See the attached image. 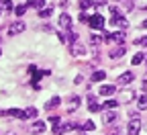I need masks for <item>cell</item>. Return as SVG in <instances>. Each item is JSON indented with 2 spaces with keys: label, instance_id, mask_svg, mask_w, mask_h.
<instances>
[{
  "label": "cell",
  "instance_id": "cell-2",
  "mask_svg": "<svg viewBox=\"0 0 147 135\" xmlns=\"http://www.w3.org/2000/svg\"><path fill=\"white\" fill-rule=\"evenodd\" d=\"M104 41H106V43H113V41L123 43V41H125V33H123V31H117V33H106V35H104Z\"/></svg>",
  "mask_w": 147,
  "mask_h": 135
},
{
  "label": "cell",
  "instance_id": "cell-27",
  "mask_svg": "<svg viewBox=\"0 0 147 135\" xmlns=\"http://www.w3.org/2000/svg\"><path fill=\"white\" fill-rule=\"evenodd\" d=\"M80 6H82V10L90 8V6H92V0H80Z\"/></svg>",
  "mask_w": 147,
  "mask_h": 135
},
{
  "label": "cell",
  "instance_id": "cell-20",
  "mask_svg": "<svg viewBox=\"0 0 147 135\" xmlns=\"http://www.w3.org/2000/svg\"><path fill=\"white\" fill-rule=\"evenodd\" d=\"M117 107H119V100H106L102 104V109H117Z\"/></svg>",
  "mask_w": 147,
  "mask_h": 135
},
{
  "label": "cell",
  "instance_id": "cell-17",
  "mask_svg": "<svg viewBox=\"0 0 147 135\" xmlns=\"http://www.w3.org/2000/svg\"><path fill=\"white\" fill-rule=\"evenodd\" d=\"M25 117H27V119H35V117H37V109L29 107V109L25 111Z\"/></svg>",
  "mask_w": 147,
  "mask_h": 135
},
{
  "label": "cell",
  "instance_id": "cell-5",
  "mask_svg": "<svg viewBox=\"0 0 147 135\" xmlns=\"http://www.w3.org/2000/svg\"><path fill=\"white\" fill-rule=\"evenodd\" d=\"M59 27L65 31H71V16L69 14H59Z\"/></svg>",
  "mask_w": 147,
  "mask_h": 135
},
{
  "label": "cell",
  "instance_id": "cell-33",
  "mask_svg": "<svg viewBox=\"0 0 147 135\" xmlns=\"http://www.w3.org/2000/svg\"><path fill=\"white\" fill-rule=\"evenodd\" d=\"M2 8H4V6H2V4H0V16H2Z\"/></svg>",
  "mask_w": 147,
  "mask_h": 135
},
{
  "label": "cell",
  "instance_id": "cell-22",
  "mask_svg": "<svg viewBox=\"0 0 147 135\" xmlns=\"http://www.w3.org/2000/svg\"><path fill=\"white\" fill-rule=\"evenodd\" d=\"M51 12H53V8H43V10H39V16L47 18V16H51Z\"/></svg>",
  "mask_w": 147,
  "mask_h": 135
},
{
  "label": "cell",
  "instance_id": "cell-10",
  "mask_svg": "<svg viewBox=\"0 0 147 135\" xmlns=\"http://www.w3.org/2000/svg\"><path fill=\"white\" fill-rule=\"evenodd\" d=\"M67 107H69V113H71V111H76V109L80 107V96H69Z\"/></svg>",
  "mask_w": 147,
  "mask_h": 135
},
{
  "label": "cell",
  "instance_id": "cell-11",
  "mask_svg": "<svg viewBox=\"0 0 147 135\" xmlns=\"http://www.w3.org/2000/svg\"><path fill=\"white\" fill-rule=\"evenodd\" d=\"M133 96H135V92H131V90H125V92L119 96V100H121V102H131V100H133Z\"/></svg>",
  "mask_w": 147,
  "mask_h": 135
},
{
  "label": "cell",
  "instance_id": "cell-12",
  "mask_svg": "<svg viewBox=\"0 0 147 135\" xmlns=\"http://www.w3.org/2000/svg\"><path fill=\"white\" fill-rule=\"evenodd\" d=\"M45 131V123L43 121H35L33 127H31V133H43Z\"/></svg>",
  "mask_w": 147,
  "mask_h": 135
},
{
  "label": "cell",
  "instance_id": "cell-18",
  "mask_svg": "<svg viewBox=\"0 0 147 135\" xmlns=\"http://www.w3.org/2000/svg\"><path fill=\"white\" fill-rule=\"evenodd\" d=\"M137 104H139L141 111H145V109H147V96H139V98H137Z\"/></svg>",
  "mask_w": 147,
  "mask_h": 135
},
{
  "label": "cell",
  "instance_id": "cell-21",
  "mask_svg": "<svg viewBox=\"0 0 147 135\" xmlns=\"http://www.w3.org/2000/svg\"><path fill=\"white\" fill-rule=\"evenodd\" d=\"M43 4H45V0H31V6H33V8H37V10L43 8Z\"/></svg>",
  "mask_w": 147,
  "mask_h": 135
},
{
  "label": "cell",
  "instance_id": "cell-8",
  "mask_svg": "<svg viewBox=\"0 0 147 135\" xmlns=\"http://www.w3.org/2000/svg\"><path fill=\"white\" fill-rule=\"evenodd\" d=\"M23 31H25V23L18 21V23H12V25H10L8 35H18V33H23Z\"/></svg>",
  "mask_w": 147,
  "mask_h": 135
},
{
  "label": "cell",
  "instance_id": "cell-14",
  "mask_svg": "<svg viewBox=\"0 0 147 135\" xmlns=\"http://www.w3.org/2000/svg\"><path fill=\"white\" fill-rule=\"evenodd\" d=\"M125 47H117V49H113V51H110V57H115V60H117V57H123L125 55Z\"/></svg>",
  "mask_w": 147,
  "mask_h": 135
},
{
  "label": "cell",
  "instance_id": "cell-24",
  "mask_svg": "<svg viewBox=\"0 0 147 135\" xmlns=\"http://www.w3.org/2000/svg\"><path fill=\"white\" fill-rule=\"evenodd\" d=\"M14 12H16L18 16H23V14L27 12V6H25V4H21V6H16V8H14Z\"/></svg>",
  "mask_w": 147,
  "mask_h": 135
},
{
  "label": "cell",
  "instance_id": "cell-31",
  "mask_svg": "<svg viewBox=\"0 0 147 135\" xmlns=\"http://www.w3.org/2000/svg\"><path fill=\"white\" fill-rule=\"evenodd\" d=\"M135 43H137V45H147V37H141V39H137Z\"/></svg>",
  "mask_w": 147,
  "mask_h": 135
},
{
  "label": "cell",
  "instance_id": "cell-35",
  "mask_svg": "<svg viewBox=\"0 0 147 135\" xmlns=\"http://www.w3.org/2000/svg\"><path fill=\"white\" fill-rule=\"evenodd\" d=\"M0 53H2V49H0Z\"/></svg>",
  "mask_w": 147,
  "mask_h": 135
},
{
  "label": "cell",
  "instance_id": "cell-9",
  "mask_svg": "<svg viewBox=\"0 0 147 135\" xmlns=\"http://www.w3.org/2000/svg\"><path fill=\"white\" fill-rule=\"evenodd\" d=\"M117 117H119V113H115V109H108V113L102 115V121L104 123H113V121H117Z\"/></svg>",
  "mask_w": 147,
  "mask_h": 135
},
{
  "label": "cell",
  "instance_id": "cell-26",
  "mask_svg": "<svg viewBox=\"0 0 147 135\" xmlns=\"http://www.w3.org/2000/svg\"><path fill=\"white\" fill-rule=\"evenodd\" d=\"M74 53H76V55H84V53H86V49H84L82 45H74Z\"/></svg>",
  "mask_w": 147,
  "mask_h": 135
},
{
  "label": "cell",
  "instance_id": "cell-29",
  "mask_svg": "<svg viewBox=\"0 0 147 135\" xmlns=\"http://www.w3.org/2000/svg\"><path fill=\"white\" fill-rule=\"evenodd\" d=\"M49 123L55 127V125H59V117H55V115H51V117H49Z\"/></svg>",
  "mask_w": 147,
  "mask_h": 135
},
{
  "label": "cell",
  "instance_id": "cell-1",
  "mask_svg": "<svg viewBox=\"0 0 147 135\" xmlns=\"http://www.w3.org/2000/svg\"><path fill=\"white\" fill-rule=\"evenodd\" d=\"M88 25L94 29V31L102 29V27H104V16H102V14H92V16L88 18Z\"/></svg>",
  "mask_w": 147,
  "mask_h": 135
},
{
  "label": "cell",
  "instance_id": "cell-25",
  "mask_svg": "<svg viewBox=\"0 0 147 135\" xmlns=\"http://www.w3.org/2000/svg\"><path fill=\"white\" fill-rule=\"evenodd\" d=\"M143 62V53H137V55H133V66H139Z\"/></svg>",
  "mask_w": 147,
  "mask_h": 135
},
{
  "label": "cell",
  "instance_id": "cell-7",
  "mask_svg": "<svg viewBox=\"0 0 147 135\" xmlns=\"http://www.w3.org/2000/svg\"><path fill=\"white\" fill-rule=\"evenodd\" d=\"M0 115H8V117H16V119H27L25 117V111H21V109H8V111L0 113Z\"/></svg>",
  "mask_w": 147,
  "mask_h": 135
},
{
  "label": "cell",
  "instance_id": "cell-23",
  "mask_svg": "<svg viewBox=\"0 0 147 135\" xmlns=\"http://www.w3.org/2000/svg\"><path fill=\"white\" fill-rule=\"evenodd\" d=\"M88 104H90V113H98V111H100V104H96L94 100H90Z\"/></svg>",
  "mask_w": 147,
  "mask_h": 135
},
{
  "label": "cell",
  "instance_id": "cell-28",
  "mask_svg": "<svg viewBox=\"0 0 147 135\" xmlns=\"http://www.w3.org/2000/svg\"><path fill=\"white\" fill-rule=\"evenodd\" d=\"M0 4L4 6V10H10V8H12V2H10V0H0Z\"/></svg>",
  "mask_w": 147,
  "mask_h": 135
},
{
  "label": "cell",
  "instance_id": "cell-15",
  "mask_svg": "<svg viewBox=\"0 0 147 135\" xmlns=\"http://www.w3.org/2000/svg\"><path fill=\"white\" fill-rule=\"evenodd\" d=\"M104 70H98V72H94L92 74V82H100V80H104Z\"/></svg>",
  "mask_w": 147,
  "mask_h": 135
},
{
  "label": "cell",
  "instance_id": "cell-19",
  "mask_svg": "<svg viewBox=\"0 0 147 135\" xmlns=\"http://www.w3.org/2000/svg\"><path fill=\"white\" fill-rule=\"evenodd\" d=\"M90 43H92V45H100V43H104V37L94 35V37H90Z\"/></svg>",
  "mask_w": 147,
  "mask_h": 135
},
{
  "label": "cell",
  "instance_id": "cell-30",
  "mask_svg": "<svg viewBox=\"0 0 147 135\" xmlns=\"http://www.w3.org/2000/svg\"><path fill=\"white\" fill-rule=\"evenodd\" d=\"M82 127H84L86 131H92V129H94V123H92V121H86V123H84Z\"/></svg>",
  "mask_w": 147,
  "mask_h": 135
},
{
  "label": "cell",
  "instance_id": "cell-3",
  "mask_svg": "<svg viewBox=\"0 0 147 135\" xmlns=\"http://www.w3.org/2000/svg\"><path fill=\"white\" fill-rule=\"evenodd\" d=\"M139 129H141V123H139V119L133 117L127 125V135H139Z\"/></svg>",
  "mask_w": 147,
  "mask_h": 135
},
{
  "label": "cell",
  "instance_id": "cell-6",
  "mask_svg": "<svg viewBox=\"0 0 147 135\" xmlns=\"http://www.w3.org/2000/svg\"><path fill=\"white\" fill-rule=\"evenodd\" d=\"M133 80H135V76H133L131 72H125V74H121V76H119V84H121V86H127V84H131Z\"/></svg>",
  "mask_w": 147,
  "mask_h": 135
},
{
  "label": "cell",
  "instance_id": "cell-16",
  "mask_svg": "<svg viewBox=\"0 0 147 135\" xmlns=\"http://www.w3.org/2000/svg\"><path fill=\"white\" fill-rule=\"evenodd\" d=\"M59 102H61V98H59V96H53V98H51V100H49V102L45 104V109L49 111V109H53V107H57Z\"/></svg>",
  "mask_w": 147,
  "mask_h": 135
},
{
  "label": "cell",
  "instance_id": "cell-13",
  "mask_svg": "<svg viewBox=\"0 0 147 135\" xmlns=\"http://www.w3.org/2000/svg\"><path fill=\"white\" fill-rule=\"evenodd\" d=\"M100 94H102V96H110V94H115V86H108V84L100 86Z\"/></svg>",
  "mask_w": 147,
  "mask_h": 135
},
{
  "label": "cell",
  "instance_id": "cell-32",
  "mask_svg": "<svg viewBox=\"0 0 147 135\" xmlns=\"http://www.w3.org/2000/svg\"><path fill=\"white\" fill-rule=\"evenodd\" d=\"M143 88H145V90H147V80H145V82H143Z\"/></svg>",
  "mask_w": 147,
  "mask_h": 135
},
{
  "label": "cell",
  "instance_id": "cell-4",
  "mask_svg": "<svg viewBox=\"0 0 147 135\" xmlns=\"http://www.w3.org/2000/svg\"><path fill=\"white\" fill-rule=\"evenodd\" d=\"M110 23H113L115 27H121V29H127V27H129V21H127V18H125L123 14H121V16H119V14H115Z\"/></svg>",
  "mask_w": 147,
  "mask_h": 135
},
{
  "label": "cell",
  "instance_id": "cell-34",
  "mask_svg": "<svg viewBox=\"0 0 147 135\" xmlns=\"http://www.w3.org/2000/svg\"><path fill=\"white\" fill-rule=\"evenodd\" d=\"M143 27H145V29H147V21H143Z\"/></svg>",
  "mask_w": 147,
  "mask_h": 135
}]
</instances>
